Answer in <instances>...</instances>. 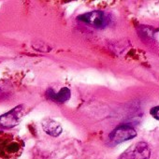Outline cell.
Returning a JSON list of instances; mask_svg holds the SVG:
<instances>
[{
    "label": "cell",
    "mask_w": 159,
    "mask_h": 159,
    "mask_svg": "<svg viewBox=\"0 0 159 159\" xmlns=\"http://www.w3.org/2000/svg\"><path fill=\"white\" fill-rule=\"evenodd\" d=\"M137 136L136 130L128 125H121L110 134V140L114 144L130 140Z\"/></svg>",
    "instance_id": "cell-1"
},
{
    "label": "cell",
    "mask_w": 159,
    "mask_h": 159,
    "mask_svg": "<svg viewBox=\"0 0 159 159\" xmlns=\"http://www.w3.org/2000/svg\"><path fill=\"white\" fill-rule=\"evenodd\" d=\"M79 20H81L82 22H84L90 25H93L97 28L105 27L109 22L106 14L100 11H94L82 14L79 16Z\"/></svg>",
    "instance_id": "cell-2"
},
{
    "label": "cell",
    "mask_w": 159,
    "mask_h": 159,
    "mask_svg": "<svg viewBox=\"0 0 159 159\" xmlns=\"http://www.w3.org/2000/svg\"><path fill=\"white\" fill-rule=\"evenodd\" d=\"M151 151L149 146L145 142H139L125 153H124L125 159H149Z\"/></svg>",
    "instance_id": "cell-3"
},
{
    "label": "cell",
    "mask_w": 159,
    "mask_h": 159,
    "mask_svg": "<svg viewBox=\"0 0 159 159\" xmlns=\"http://www.w3.org/2000/svg\"><path fill=\"white\" fill-rule=\"evenodd\" d=\"M22 150V145L16 140L9 139H0V155L10 157L16 155Z\"/></svg>",
    "instance_id": "cell-4"
},
{
    "label": "cell",
    "mask_w": 159,
    "mask_h": 159,
    "mask_svg": "<svg viewBox=\"0 0 159 159\" xmlns=\"http://www.w3.org/2000/svg\"><path fill=\"white\" fill-rule=\"evenodd\" d=\"M22 106L14 108L11 111L3 114L2 116H0V125L5 128H11L15 126L21 118L20 117L21 111H22V110H20Z\"/></svg>",
    "instance_id": "cell-5"
},
{
    "label": "cell",
    "mask_w": 159,
    "mask_h": 159,
    "mask_svg": "<svg viewBox=\"0 0 159 159\" xmlns=\"http://www.w3.org/2000/svg\"><path fill=\"white\" fill-rule=\"evenodd\" d=\"M42 128L52 137H58L63 131L61 125L51 118H46L42 121Z\"/></svg>",
    "instance_id": "cell-6"
},
{
    "label": "cell",
    "mask_w": 159,
    "mask_h": 159,
    "mask_svg": "<svg viewBox=\"0 0 159 159\" xmlns=\"http://www.w3.org/2000/svg\"><path fill=\"white\" fill-rule=\"evenodd\" d=\"M47 96H48L51 99H52V100H54V101H56V102L64 103V102L67 101V100L70 98L71 92H70V90H69L68 88H66V87L62 88V89H61L59 92H57V93H55L54 91H52V89H50V90H48V92H47Z\"/></svg>",
    "instance_id": "cell-7"
},
{
    "label": "cell",
    "mask_w": 159,
    "mask_h": 159,
    "mask_svg": "<svg viewBox=\"0 0 159 159\" xmlns=\"http://www.w3.org/2000/svg\"><path fill=\"white\" fill-rule=\"evenodd\" d=\"M150 113H151V115L154 119H156V120L159 121V106H156V107L152 108V110L150 111Z\"/></svg>",
    "instance_id": "cell-8"
}]
</instances>
